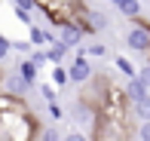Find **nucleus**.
Returning a JSON list of instances; mask_svg holds the SVG:
<instances>
[{"instance_id": "4be33fe9", "label": "nucleus", "mask_w": 150, "mask_h": 141, "mask_svg": "<svg viewBox=\"0 0 150 141\" xmlns=\"http://www.w3.org/2000/svg\"><path fill=\"white\" fill-rule=\"evenodd\" d=\"M138 80H141V86L150 92V64H144V68H138Z\"/></svg>"}, {"instance_id": "a878e982", "label": "nucleus", "mask_w": 150, "mask_h": 141, "mask_svg": "<svg viewBox=\"0 0 150 141\" xmlns=\"http://www.w3.org/2000/svg\"><path fill=\"white\" fill-rule=\"evenodd\" d=\"M138 138L141 141H150V123H141L138 126Z\"/></svg>"}, {"instance_id": "2eb2a0df", "label": "nucleus", "mask_w": 150, "mask_h": 141, "mask_svg": "<svg viewBox=\"0 0 150 141\" xmlns=\"http://www.w3.org/2000/svg\"><path fill=\"white\" fill-rule=\"evenodd\" d=\"M40 98H43L46 104H55L58 101V89L52 83H40Z\"/></svg>"}, {"instance_id": "393cba45", "label": "nucleus", "mask_w": 150, "mask_h": 141, "mask_svg": "<svg viewBox=\"0 0 150 141\" xmlns=\"http://www.w3.org/2000/svg\"><path fill=\"white\" fill-rule=\"evenodd\" d=\"M61 141H89V138H86L80 129H74V132H64V138H61Z\"/></svg>"}, {"instance_id": "a211bd4d", "label": "nucleus", "mask_w": 150, "mask_h": 141, "mask_svg": "<svg viewBox=\"0 0 150 141\" xmlns=\"http://www.w3.org/2000/svg\"><path fill=\"white\" fill-rule=\"evenodd\" d=\"M71 80H67V68H52V86L61 89V86H67Z\"/></svg>"}, {"instance_id": "412c9836", "label": "nucleus", "mask_w": 150, "mask_h": 141, "mask_svg": "<svg viewBox=\"0 0 150 141\" xmlns=\"http://www.w3.org/2000/svg\"><path fill=\"white\" fill-rule=\"evenodd\" d=\"M12 52V43H9V37L6 34H0V62H6V55Z\"/></svg>"}, {"instance_id": "20e7f679", "label": "nucleus", "mask_w": 150, "mask_h": 141, "mask_svg": "<svg viewBox=\"0 0 150 141\" xmlns=\"http://www.w3.org/2000/svg\"><path fill=\"white\" fill-rule=\"evenodd\" d=\"M83 28H77V25H64V28H58L55 31V40L61 46H64V49H74V46H80L83 43Z\"/></svg>"}, {"instance_id": "b1692460", "label": "nucleus", "mask_w": 150, "mask_h": 141, "mask_svg": "<svg viewBox=\"0 0 150 141\" xmlns=\"http://www.w3.org/2000/svg\"><path fill=\"white\" fill-rule=\"evenodd\" d=\"M46 111H49V117L52 120H64V111H61V104L55 101V104H46Z\"/></svg>"}, {"instance_id": "f8f14e48", "label": "nucleus", "mask_w": 150, "mask_h": 141, "mask_svg": "<svg viewBox=\"0 0 150 141\" xmlns=\"http://www.w3.org/2000/svg\"><path fill=\"white\" fill-rule=\"evenodd\" d=\"M117 6H120V12L126 18H141V6H138V0H117Z\"/></svg>"}, {"instance_id": "5701e85b", "label": "nucleus", "mask_w": 150, "mask_h": 141, "mask_svg": "<svg viewBox=\"0 0 150 141\" xmlns=\"http://www.w3.org/2000/svg\"><path fill=\"white\" fill-rule=\"evenodd\" d=\"M12 6H16V9H22V12H28V16H31V9L37 6V0H12Z\"/></svg>"}, {"instance_id": "bb28decb", "label": "nucleus", "mask_w": 150, "mask_h": 141, "mask_svg": "<svg viewBox=\"0 0 150 141\" xmlns=\"http://www.w3.org/2000/svg\"><path fill=\"white\" fill-rule=\"evenodd\" d=\"M52 3H58V0H37V6H40V9H46V6H52Z\"/></svg>"}, {"instance_id": "6e6552de", "label": "nucleus", "mask_w": 150, "mask_h": 141, "mask_svg": "<svg viewBox=\"0 0 150 141\" xmlns=\"http://www.w3.org/2000/svg\"><path fill=\"white\" fill-rule=\"evenodd\" d=\"M122 95H126V101H129V104H138L141 98L147 95V89L141 86V80H138V77H132V80H126V86H122Z\"/></svg>"}, {"instance_id": "0eeeda50", "label": "nucleus", "mask_w": 150, "mask_h": 141, "mask_svg": "<svg viewBox=\"0 0 150 141\" xmlns=\"http://www.w3.org/2000/svg\"><path fill=\"white\" fill-rule=\"evenodd\" d=\"M0 113H18V117H25V113H31V111H28V104H25V98L0 92Z\"/></svg>"}, {"instance_id": "ddd939ff", "label": "nucleus", "mask_w": 150, "mask_h": 141, "mask_svg": "<svg viewBox=\"0 0 150 141\" xmlns=\"http://www.w3.org/2000/svg\"><path fill=\"white\" fill-rule=\"evenodd\" d=\"M132 111H135V117H138L141 123H150V92L141 98L138 104H132Z\"/></svg>"}, {"instance_id": "1a4fd4ad", "label": "nucleus", "mask_w": 150, "mask_h": 141, "mask_svg": "<svg viewBox=\"0 0 150 141\" xmlns=\"http://www.w3.org/2000/svg\"><path fill=\"white\" fill-rule=\"evenodd\" d=\"M67 52H71V49H64V46L55 40V43L46 46V62H49L52 68H61V64H64V58H67Z\"/></svg>"}, {"instance_id": "4468645a", "label": "nucleus", "mask_w": 150, "mask_h": 141, "mask_svg": "<svg viewBox=\"0 0 150 141\" xmlns=\"http://www.w3.org/2000/svg\"><path fill=\"white\" fill-rule=\"evenodd\" d=\"M113 64H117V71H120V74H126V80H132V77H138V71H135V64L129 62L126 55H117V58H113Z\"/></svg>"}, {"instance_id": "f257e3e1", "label": "nucleus", "mask_w": 150, "mask_h": 141, "mask_svg": "<svg viewBox=\"0 0 150 141\" xmlns=\"http://www.w3.org/2000/svg\"><path fill=\"white\" fill-rule=\"evenodd\" d=\"M92 129H95L92 141H126V138H129V126L120 123V120H104V117H98Z\"/></svg>"}, {"instance_id": "f3484780", "label": "nucleus", "mask_w": 150, "mask_h": 141, "mask_svg": "<svg viewBox=\"0 0 150 141\" xmlns=\"http://www.w3.org/2000/svg\"><path fill=\"white\" fill-rule=\"evenodd\" d=\"M83 55H86V58H104L107 49H104V43H89V46L83 49Z\"/></svg>"}, {"instance_id": "9b49d317", "label": "nucleus", "mask_w": 150, "mask_h": 141, "mask_svg": "<svg viewBox=\"0 0 150 141\" xmlns=\"http://www.w3.org/2000/svg\"><path fill=\"white\" fill-rule=\"evenodd\" d=\"M37 74H40V68L31 62V58H22V62H18V77H22L28 86H34V83H37Z\"/></svg>"}, {"instance_id": "39448f33", "label": "nucleus", "mask_w": 150, "mask_h": 141, "mask_svg": "<svg viewBox=\"0 0 150 141\" xmlns=\"http://www.w3.org/2000/svg\"><path fill=\"white\" fill-rule=\"evenodd\" d=\"M3 92H6V95H16V98H28L31 86L18 77V71H12V74H6V77H3Z\"/></svg>"}, {"instance_id": "f03ea898", "label": "nucleus", "mask_w": 150, "mask_h": 141, "mask_svg": "<svg viewBox=\"0 0 150 141\" xmlns=\"http://www.w3.org/2000/svg\"><path fill=\"white\" fill-rule=\"evenodd\" d=\"M126 46L132 52H150V25L144 22V18H135L132 25H129V31H126Z\"/></svg>"}, {"instance_id": "9d476101", "label": "nucleus", "mask_w": 150, "mask_h": 141, "mask_svg": "<svg viewBox=\"0 0 150 141\" xmlns=\"http://www.w3.org/2000/svg\"><path fill=\"white\" fill-rule=\"evenodd\" d=\"M95 120H98V113H95L89 104L80 101L77 107H74V123H80V126H95Z\"/></svg>"}, {"instance_id": "7ed1b4c3", "label": "nucleus", "mask_w": 150, "mask_h": 141, "mask_svg": "<svg viewBox=\"0 0 150 141\" xmlns=\"http://www.w3.org/2000/svg\"><path fill=\"white\" fill-rule=\"evenodd\" d=\"M92 77H95V71H92L89 58H86L83 52H77V58H71V62H67V80L83 86V83H89Z\"/></svg>"}, {"instance_id": "dca6fc26", "label": "nucleus", "mask_w": 150, "mask_h": 141, "mask_svg": "<svg viewBox=\"0 0 150 141\" xmlns=\"http://www.w3.org/2000/svg\"><path fill=\"white\" fill-rule=\"evenodd\" d=\"M61 138H64V135H61L55 126H43V129H40V135H37V141H61Z\"/></svg>"}, {"instance_id": "aec40b11", "label": "nucleus", "mask_w": 150, "mask_h": 141, "mask_svg": "<svg viewBox=\"0 0 150 141\" xmlns=\"http://www.w3.org/2000/svg\"><path fill=\"white\" fill-rule=\"evenodd\" d=\"M28 58H31L34 64H37V68H46V64H49V62H46V49H34Z\"/></svg>"}, {"instance_id": "6ab92c4d", "label": "nucleus", "mask_w": 150, "mask_h": 141, "mask_svg": "<svg viewBox=\"0 0 150 141\" xmlns=\"http://www.w3.org/2000/svg\"><path fill=\"white\" fill-rule=\"evenodd\" d=\"M12 49H16L18 55H25V58H28L31 52H34V46L28 43V37H22V40H12Z\"/></svg>"}, {"instance_id": "423d86ee", "label": "nucleus", "mask_w": 150, "mask_h": 141, "mask_svg": "<svg viewBox=\"0 0 150 141\" xmlns=\"http://www.w3.org/2000/svg\"><path fill=\"white\" fill-rule=\"evenodd\" d=\"M80 28H83V34H95V31L107 28V16L98 9H86L83 18H80Z\"/></svg>"}]
</instances>
